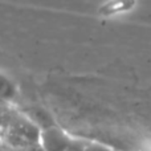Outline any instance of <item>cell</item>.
<instances>
[{
	"mask_svg": "<svg viewBox=\"0 0 151 151\" xmlns=\"http://www.w3.org/2000/svg\"><path fill=\"white\" fill-rule=\"evenodd\" d=\"M41 129L23 111L16 109L3 135V143L15 151H25L40 143Z\"/></svg>",
	"mask_w": 151,
	"mask_h": 151,
	"instance_id": "cell-1",
	"label": "cell"
},
{
	"mask_svg": "<svg viewBox=\"0 0 151 151\" xmlns=\"http://www.w3.org/2000/svg\"><path fill=\"white\" fill-rule=\"evenodd\" d=\"M73 138L57 125L42 129L40 134V145L47 151H65Z\"/></svg>",
	"mask_w": 151,
	"mask_h": 151,
	"instance_id": "cell-2",
	"label": "cell"
},
{
	"mask_svg": "<svg viewBox=\"0 0 151 151\" xmlns=\"http://www.w3.org/2000/svg\"><path fill=\"white\" fill-rule=\"evenodd\" d=\"M19 86L9 76L0 72V104L15 106L19 101Z\"/></svg>",
	"mask_w": 151,
	"mask_h": 151,
	"instance_id": "cell-3",
	"label": "cell"
},
{
	"mask_svg": "<svg viewBox=\"0 0 151 151\" xmlns=\"http://www.w3.org/2000/svg\"><path fill=\"white\" fill-rule=\"evenodd\" d=\"M24 113H25V114L41 129V130L42 129L49 127V126L56 125L55 121L52 119V117H50L42 107H33V109H31L29 111H24Z\"/></svg>",
	"mask_w": 151,
	"mask_h": 151,
	"instance_id": "cell-4",
	"label": "cell"
},
{
	"mask_svg": "<svg viewBox=\"0 0 151 151\" xmlns=\"http://www.w3.org/2000/svg\"><path fill=\"white\" fill-rule=\"evenodd\" d=\"M16 109L15 106H8V105H3L0 104V138H3L5 130L8 127V123H9L12 115L15 114Z\"/></svg>",
	"mask_w": 151,
	"mask_h": 151,
	"instance_id": "cell-5",
	"label": "cell"
},
{
	"mask_svg": "<svg viewBox=\"0 0 151 151\" xmlns=\"http://www.w3.org/2000/svg\"><path fill=\"white\" fill-rule=\"evenodd\" d=\"M89 145V141H85V139H77L73 138L72 143L69 145V147L65 151H85L86 147Z\"/></svg>",
	"mask_w": 151,
	"mask_h": 151,
	"instance_id": "cell-6",
	"label": "cell"
},
{
	"mask_svg": "<svg viewBox=\"0 0 151 151\" xmlns=\"http://www.w3.org/2000/svg\"><path fill=\"white\" fill-rule=\"evenodd\" d=\"M85 151H111V150L105 147V146H102V145H99V143L89 142V145H88V147H86Z\"/></svg>",
	"mask_w": 151,
	"mask_h": 151,
	"instance_id": "cell-7",
	"label": "cell"
},
{
	"mask_svg": "<svg viewBox=\"0 0 151 151\" xmlns=\"http://www.w3.org/2000/svg\"><path fill=\"white\" fill-rule=\"evenodd\" d=\"M25 151H47L44 149V147L41 146V145H36V146H33V147H31V149H28V150H25Z\"/></svg>",
	"mask_w": 151,
	"mask_h": 151,
	"instance_id": "cell-8",
	"label": "cell"
},
{
	"mask_svg": "<svg viewBox=\"0 0 151 151\" xmlns=\"http://www.w3.org/2000/svg\"><path fill=\"white\" fill-rule=\"evenodd\" d=\"M0 151H15V150H12V149H11V147H8L7 145H4V143H3L1 146H0Z\"/></svg>",
	"mask_w": 151,
	"mask_h": 151,
	"instance_id": "cell-9",
	"label": "cell"
},
{
	"mask_svg": "<svg viewBox=\"0 0 151 151\" xmlns=\"http://www.w3.org/2000/svg\"><path fill=\"white\" fill-rule=\"evenodd\" d=\"M1 145H3V139L0 138V146H1Z\"/></svg>",
	"mask_w": 151,
	"mask_h": 151,
	"instance_id": "cell-10",
	"label": "cell"
}]
</instances>
